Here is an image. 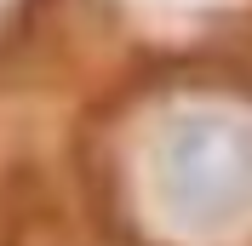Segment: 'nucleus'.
Masks as SVG:
<instances>
[{
	"label": "nucleus",
	"mask_w": 252,
	"mask_h": 246,
	"mask_svg": "<svg viewBox=\"0 0 252 246\" xmlns=\"http://www.w3.org/2000/svg\"><path fill=\"white\" fill-rule=\"evenodd\" d=\"M155 189L184 229L252 217V126L223 109H189L155 143Z\"/></svg>",
	"instance_id": "f257e3e1"
}]
</instances>
